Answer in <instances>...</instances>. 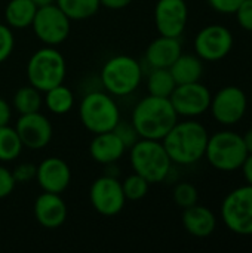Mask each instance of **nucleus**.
<instances>
[{
	"instance_id": "nucleus-8",
	"label": "nucleus",
	"mask_w": 252,
	"mask_h": 253,
	"mask_svg": "<svg viewBox=\"0 0 252 253\" xmlns=\"http://www.w3.org/2000/svg\"><path fill=\"white\" fill-rule=\"evenodd\" d=\"M221 219L236 236H252V185L245 184L232 190L221 203Z\"/></svg>"
},
{
	"instance_id": "nucleus-37",
	"label": "nucleus",
	"mask_w": 252,
	"mask_h": 253,
	"mask_svg": "<svg viewBox=\"0 0 252 253\" xmlns=\"http://www.w3.org/2000/svg\"><path fill=\"white\" fill-rule=\"evenodd\" d=\"M101 6L107 7V9H111V10H120V9H125L128 7L132 0H100Z\"/></svg>"
},
{
	"instance_id": "nucleus-26",
	"label": "nucleus",
	"mask_w": 252,
	"mask_h": 253,
	"mask_svg": "<svg viewBox=\"0 0 252 253\" xmlns=\"http://www.w3.org/2000/svg\"><path fill=\"white\" fill-rule=\"evenodd\" d=\"M42 104H43L42 92L33 87L31 84L19 87L13 95V108L19 116L40 111Z\"/></svg>"
},
{
	"instance_id": "nucleus-10",
	"label": "nucleus",
	"mask_w": 252,
	"mask_h": 253,
	"mask_svg": "<svg viewBox=\"0 0 252 253\" xmlns=\"http://www.w3.org/2000/svg\"><path fill=\"white\" fill-rule=\"evenodd\" d=\"M248 96L239 86H224L212 95L209 111L214 120L223 126L238 125L247 114Z\"/></svg>"
},
{
	"instance_id": "nucleus-6",
	"label": "nucleus",
	"mask_w": 252,
	"mask_h": 253,
	"mask_svg": "<svg viewBox=\"0 0 252 253\" xmlns=\"http://www.w3.org/2000/svg\"><path fill=\"white\" fill-rule=\"evenodd\" d=\"M67 74V64L62 53L53 46H45L36 50L27 64L28 83L40 92L62 84Z\"/></svg>"
},
{
	"instance_id": "nucleus-25",
	"label": "nucleus",
	"mask_w": 252,
	"mask_h": 253,
	"mask_svg": "<svg viewBox=\"0 0 252 253\" xmlns=\"http://www.w3.org/2000/svg\"><path fill=\"white\" fill-rule=\"evenodd\" d=\"M175 87H177V83H175L169 68H151V71L147 77L149 95L169 98Z\"/></svg>"
},
{
	"instance_id": "nucleus-4",
	"label": "nucleus",
	"mask_w": 252,
	"mask_h": 253,
	"mask_svg": "<svg viewBox=\"0 0 252 253\" xmlns=\"http://www.w3.org/2000/svg\"><path fill=\"white\" fill-rule=\"evenodd\" d=\"M248 150L244 136L233 130H218L208 138L205 159L208 163L221 172L239 170L248 157Z\"/></svg>"
},
{
	"instance_id": "nucleus-15",
	"label": "nucleus",
	"mask_w": 252,
	"mask_h": 253,
	"mask_svg": "<svg viewBox=\"0 0 252 253\" xmlns=\"http://www.w3.org/2000/svg\"><path fill=\"white\" fill-rule=\"evenodd\" d=\"M189 21L186 0H157L154 7V24L160 36L181 37Z\"/></svg>"
},
{
	"instance_id": "nucleus-1",
	"label": "nucleus",
	"mask_w": 252,
	"mask_h": 253,
	"mask_svg": "<svg viewBox=\"0 0 252 253\" xmlns=\"http://www.w3.org/2000/svg\"><path fill=\"white\" fill-rule=\"evenodd\" d=\"M209 133L206 127L193 120L177 122L165 135L162 144L174 165L192 166L205 157Z\"/></svg>"
},
{
	"instance_id": "nucleus-13",
	"label": "nucleus",
	"mask_w": 252,
	"mask_h": 253,
	"mask_svg": "<svg viewBox=\"0 0 252 253\" xmlns=\"http://www.w3.org/2000/svg\"><path fill=\"white\" fill-rule=\"evenodd\" d=\"M89 200L94 211L102 216H114L120 213L126 203L119 178L107 175H102L94 181L89 190Z\"/></svg>"
},
{
	"instance_id": "nucleus-41",
	"label": "nucleus",
	"mask_w": 252,
	"mask_h": 253,
	"mask_svg": "<svg viewBox=\"0 0 252 253\" xmlns=\"http://www.w3.org/2000/svg\"><path fill=\"white\" fill-rule=\"evenodd\" d=\"M251 99H252V92H251Z\"/></svg>"
},
{
	"instance_id": "nucleus-21",
	"label": "nucleus",
	"mask_w": 252,
	"mask_h": 253,
	"mask_svg": "<svg viewBox=\"0 0 252 253\" xmlns=\"http://www.w3.org/2000/svg\"><path fill=\"white\" fill-rule=\"evenodd\" d=\"M169 71L177 84L201 82L203 74V61L198 55L181 53L169 67Z\"/></svg>"
},
{
	"instance_id": "nucleus-7",
	"label": "nucleus",
	"mask_w": 252,
	"mask_h": 253,
	"mask_svg": "<svg viewBox=\"0 0 252 253\" xmlns=\"http://www.w3.org/2000/svg\"><path fill=\"white\" fill-rule=\"evenodd\" d=\"M82 125L94 135L110 132L120 122V110L113 96L102 90H94L83 96L79 107Z\"/></svg>"
},
{
	"instance_id": "nucleus-14",
	"label": "nucleus",
	"mask_w": 252,
	"mask_h": 253,
	"mask_svg": "<svg viewBox=\"0 0 252 253\" xmlns=\"http://www.w3.org/2000/svg\"><path fill=\"white\" fill-rule=\"evenodd\" d=\"M15 130L24 148L28 150H43L49 145L53 136V129L49 119L39 111L21 114L16 120Z\"/></svg>"
},
{
	"instance_id": "nucleus-11",
	"label": "nucleus",
	"mask_w": 252,
	"mask_h": 253,
	"mask_svg": "<svg viewBox=\"0 0 252 253\" xmlns=\"http://www.w3.org/2000/svg\"><path fill=\"white\" fill-rule=\"evenodd\" d=\"M233 33L221 24L203 27L195 37V52L206 62L224 59L233 49Z\"/></svg>"
},
{
	"instance_id": "nucleus-39",
	"label": "nucleus",
	"mask_w": 252,
	"mask_h": 253,
	"mask_svg": "<svg viewBox=\"0 0 252 253\" xmlns=\"http://www.w3.org/2000/svg\"><path fill=\"white\" fill-rule=\"evenodd\" d=\"M242 136H244V142H245V145H247L248 153L252 154V127L251 129H248V130L245 132V135H242Z\"/></svg>"
},
{
	"instance_id": "nucleus-18",
	"label": "nucleus",
	"mask_w": 252,
	"mask_h": 253,
	"mask_svg": "<svg viewBox=\"0 0 252 253\" xmlns=\"http://www.w3.org/2000/svg\"><path fill=\"white\" fill-rule=\"evenodd\" d=\"M183 53L180 37L159 36L146 50V62L150 68H169L174 61Z\"/></svg>"
},
{
	"instance_id": "nucleus-17",
	"label": "nucleus",
	"mask_w": 252,
	"mask_h": 253,
	"mask_svg": "<svg viewBox=\"0 0 252 253\" xmlns=\"http://www.w3.org/2000/svg\"><path fill=\"white\" fill-rule=\"evenodd\" d=\"M34 218L46 230L59 228L67 219V205L59 194L46 193L40 194L34 202Z\"/></svg>"
},
{
	"instance_id": "nucleus-20",
	"label": "nucleus",
	"mask_w": 252,
	"mask_h": 253,
	"mask_svg": "<svg viewBox=\"0 0 252 253\" xmlns=\"http://www.w3.org/2000/svg\"><path fill=\"white\" fill-rule=\"evenodd\" d=\"M183 211V227L190 236L198 239H206L214 234L217 228V216L211 209L196 203Z\"/></svg>"
},
{
	"instance_id": "nucleus-33",
	"label": "nucleus",
	"mask_w": 252,
	"mask_h": 253,
	"mask_svg": "<svg viewBox=\"0 0 252 253\" xmlns=\"http://www.w3.org/2000/svg\"><path fill=\"white\" fill-rule=\"evenodd\" d=\"M235 15L241 28L252 33V0H242Z\"/></svg>"
},
{
	"instance_id": "nucleus-5",
	"label": "nucleus",
	"mask_w": 252,
	"mask_h": 253,
	"mask_svg": "<svg viewBox=\"0 0 252 253\" xmlns=\"http://www.w3.org/2000/svg\"><path fill=\"white\" fill-rule=\"evenodd\" d=\"M100 77L107 93L111 96H128L141 84L143 67L129 55H116L105 61Z\"/></svg>"
},
{
	"instance_id": "nucleus-16",
	"label": "nucleus",
	"mask_w": 252,
	"mask_h": 253,
	"mask_svg": "<svg viewBox=\"0 0 252 253\" xmlns=\"http://www.w3.org/2000/svg\"><path fill=\"white\" fill-rule=\"evenodd\" d=\"M36 179L43 191L61 194L71 182V170L62 159L48 157L37 166Z\"/></svg>"
},
{
	"instance_id": "nucleus-36",
	"label": "nucleus",
	"mask_w": 252,
	"mask_h": 253,
	"mask_svg": "<svg viewBox=\"0 0 252 253\" xmlns=\"http://www.w3.org/2000/svg\"><path fill=\"white\" fill-rule=\"evenodd\" d=\"M10 119H12V108L7 104V101L0 98V126L9 125Z\"/></svg>"
},
{
	"instance_id": "nucleus-32",
	"label": "nucleus",
	"mask_w": 252,
	"mask_h": 253,
	"mask_svg": "<svg viewBox=\"0 0 252 253\" xmlns=\"http://www.w3.org/2000/svg\"><path fill=\"white\" fill-rule=\"evenodd\" d=\"M36 173H37V166L33 163H21L15 166V169L12 170V175L16 184L31 182L33 179H36Z\"/></svg>"
},
{
	"instance_id": "nucleus-9",
	"label": "nucleus",
	"mask_w": 252,
	"mask_h": 253,
	"mask_svg": "<svg viewBox=\"0 0 252 253\" xmlns=\"http://www.w3.org/2000/svg\"><path fill=\"white\" fill-rule=\"evenodd\" d=\"M31 28L45 46H58L67 40L71 30V19L55 4L37 7Z\"/></svg>"
},
{
	"instance_id": "nucleus-31",
	"label": "nucleus",
	"mask_w": 252,
	"mask_h": 253,
	"mask_svg": "<svg viewBox=\"0 0 252 253\" xmlns=\"http://www.w3.org/2000/svg\"><path fill=\"white\" fill-rule=\"evenodd\" d=\"M113 132L122 139V142L125 144L126 150L131 148L140 139V136H138V133H137V130H135V127H134V125L131 122H122L120 120L116 125V127L113 129Z\"/></svg>"
},
{
	"instance_id": "nucleus-22",
	"label": "nucleus",
	"mask_w": 252,
	"mask_h": 253,
	"mask_svg": "<svg viewBox=\"0 0 252 253\" xmlns=\"http://www.w3.org/2000/svg\"><path fill=\"white\" fill-rule=\"evenodd\" d=\"M37 4L33 0H9L4 9L6 24L13 30H24L31 27Z\"/></svg>"
},
{
	"instance_id": "nucleus-38",
	"label": "nucleus",
	"mask_w": 252,
	"mask_h": 253,
	"mask_svg": "<svg viewBox=\"0 0 252 253\" xmlns=\"http://www.w3.org/2000/svg\"><path fill=\"white\" fill-rule=\"evenodd\" d=\"M242 173H244V178L247 181V184L252 185V154H248V157L245 159L242 168H241Z\"/></svg>"
},
{
	"instance_id": "nucleus-28",
	"label": "nucleus",
	"mask_w": 252,
	"mask_h": 253,
	"mask_svg": "<svg viewBox=\"0 0 252 253\" xmlns=\"http://www.w3.org/2000/svg\"><path fill=\"white\" fill-rule=\"evenodd\" d=\"M149 187H150V184L141 175H138L135 172L122 181L123 194H125L126 200H129V202L143 200L149 193Z\"/></svg>"
},
{
	"instance_id": "nucleus-3",
	"label": "nucleus",
	"mask_w": 252,
	"mask_h": 253,
	"mask_svg": "<svg viewBox=\"0 0 252 253\" xmlns=\"http://www.w3.org/2000/svg\"><path fill=\"white\" fill-rule=\"evenodd\" d=\"M129 150L134 172L141 175L149 184L163 182L169 176L174 163L162 141L140 138Z\"/></svg>"
},
{
	"instance_id": "nucleus-12",
	"label": "nucleus",
	"mask_w": 252,
	"mask_h": 253,
	"mask_svg": "<svg viewBox=\"0 0 252 253\" xmlns=\"http://www.w3.org/2000/svg\"><path fill=\"white\" fill-rule=\"evenodd\" d=\"M211 99L212 93L201 82L177 84L169 96V101L178 117L186 119H195L205 114L209 110Z\"/></svg>"
},
{
	"instance_id": "nucleus-40",
	"label": "nucleus",
	"mask_w": 252,
	"mask_h": 253,
	"mask_svg": "<svg viewBox=\"0 0 252 253\" xmlns=\"http://www.w3.org/2000/svg\"><path fill=\"white\" fill-rule=\"evenodd\" d=\"M39 7L40 6H46V4H50V3H55V0H33Z\"/></svg>"
},
{
	"instance_id": "nucleus-24",
	"label": "nucleus",
	"mask_w": 252,
	"mask_h": 253,
	"mask_svg": "<svg viewBox=\"0 0 252 253\" xmlns=\"http://www.w3.org/2000/svg\"><path fill=\"white\" fill-rule=\"evenodd\" d=\"M55 4L71 21L89 19L97 15L101 7L100 0H55Z\"/></svg>"
},
{
	"instance_id": "nucleus-23",
	"label": "nucleus",
	"mask_w": 252,
	"mask_h": 253,
	"mask_svg": "<svg viewBox=\"0 0 252 253\" xmlns=\"http://www.w3.org/2000/svg\"><path fill=\"white\" fill-rule=\"evenodd\" d=\"M43 101L52 114L64 116L71 111V108L74 105V95H73V90L70 87L64 86V83H62V84H58V86L49 89L48 92H45Z\"/></svg>"
},
{
	"instance_id": "nucleus-29",
	"label": "nucleus",
	"mask_w": 252,
	"mask_h": 253,
	"mask_svg": "<svg viewBox=\"0 0 252 253\" xmlns=\"http://www.w3.org/2000/svg\"><path fill=\"white\" fill-rule=\"evenodd\" d=\"M172 197H174V202L178 208L187 209V208H190L199 202V191L190 182H180L175 185Z\"/></svg>"
},
{
	"instance_id": "nucleus-34",
	"label": "nucleus",
	"mask_w": 252,
	"mask_h": 253,
	"mask_svg": "<svg viewBox=\"0 0 252 253\" xmlns=\"http://www.w3.org/2000/svg\"><path fill=\"white\" fill-rule=\"evenodd\" d=\"M16 187L12 170L0 165V200L9 197Z\"/></svg>"
},
{
	"instance_id": "nucleus-2",
	"label": "nucleus",
	"mask_w": 252,
	"mask_h": 253,
	"mask_svg": "<svg viewBox=\"0 0 252 253\" xmlns=\"http://www.w3.org/2000/svg\"><path fill=\"white\" fill-rule=\"evenodd\" d=\"M177 122L178 114L169 98L153 95L146 96L135 105L131 119L140 138L156 141H162Z\"/></svg>"
},
{
	"instance_id": "nucleus-19",
	"label": "nucleus",
	"mask_w": 252,
	"mask_h": 253,
	"mask_svg": "<svg viewBox=\"0 0 252 253\" xmlns=\"http://www.w3.org/2000/svg\"><path fill=\"white\" fill-rule=\"evenodd\" d=\"M125 151V144L113 130L97 133L89 145V154L92 160L104 166L110 163H117L123 157Z\"/></svg>"
},
{
	"instance_id": "nucleus-30",
	"label": "nucleus",
	"mask_w": 252,
	"mask_h": 253,
	"mask_svg": "<svg viewBox=\"0 0 252 253\" xmlns=\"http://www.w3.org/2000/svg\"><path fill=\"white\" fill-rule=\"evenodd\" d=\"M15 36L7 24H0V64H3L13 52Z\"/></svg>"
},
{
	"instance_id": "nucleus-35",
	"label": "nucleus",
	"mask_w": 252,
	"mask_h": 253,
	"mask_svg": "<svg viewBox=\"0 0 252 253\" xmlns=\"http://www.w3.org/2000/svg\"><path fill=\"white\" fill-rule=\"evenodd\" d=\"M242 0H208L209 6L218 12V13H224V15H230L235 13L238 6L241 4Z\"/></svg>"
},
{
	"instance_id": "nucleus-27",
	"label": "nucleus",
	"mask_w": 252,
	"mask_h": 253,
	"mask_svg": "<svg viewBox=\"0 0 252 253\" xmlns=\"http://www.w3.org/2000/svg\"><path fill=\"white\" fill-rule=\"evenodd\" d=\"M22 142L15 130L9 125L0 126V162L7 163L18 159L22 153Z\"/></svg>"
}]
</instances>
